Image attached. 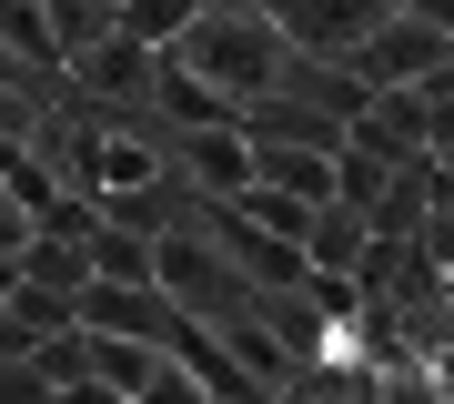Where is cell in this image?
Listing matches in <instances>:
<instances>
[{"label": "cell", "instance_id": "cell-2", "mask_svg": "<svg viewBox=\"0 0 454 404\" xmlns=\"http://www.w3.org/2000/svg\"><path fill=\"white\" fill-rule=\"evenodd\" d=\"M152 283H162L182 313H202V323L243 313L253 293H262V283L243 273V263H232L223 242H212V223H172V233H152Z\"/></svg>", "mask_w": 454, "mask_h": 404}, {"label": "cell", "instance_id": "cell-8", "mask_svg": "<svg viewBox=\"0 0 454 404\" xmlns=\"http://www.w3.org/2000/svg\"><path fill=\"white\" fill-rule=\"evenodd\" d=\"M212 334L232 344V364L253 374V394H293V384H303V354H293V344L273 334V323H262V304H243V313H223V323H212Z\"/></svg>", "mask_w": 454, "mask_h": 404}, {"label": "cell", "instance_id": "cell-7", "mask_svg": "<svg viewBox=\"0 0 454 404\" xmlns=\"http://www.w3.org/2000/svg\"><path fill=\"white\" fill-rule=\"evenodd\" d=\"M152 71H162V41H142V31H112L101 51L71 61V81H82L91 101H152Z\"/></svg>", "mask_w": 454, "mask_h": 404}, {"label": "cell", "instance_id": "cell-16", "mask_svg": "<svg viewBox=\"0 0 454 404\" xmlns=\"http://www.w3.org/2000/svg\"><path fill=\"white\" fill-rule=\"evenodd\" d=\"M11 283H20V253H0V304H11Z\"/></svg>", "mask_w": 454, "mask_h": 404}, {"label": "cell", "instance_id": "cell-11", "mask_svg": "<svg viewBox=\"0 0 454 404\" xmlns=\"http://www.w3.org/2000/svg\"><path fill=\"white\" fill-rule=\"evenodd\" d=\"M0 51H20L31 71H71L61 51H51V11L41 0H0Z\"/></svg>", "mask_w": 454, "mask_h": 404}, {"label": "cell", "instance_id": "cell-12", "mask_svg": "<svg viewBox=\"0 0 454 404\" xmlns=\"http://www.w3.org/2000/svg\"><path fill=\"white\" fill-rule=\"evenodd\" d=\"M20 273H41V283H61V293H82V283H91V242L31 233V242H20Z\"/></svg>", "mask_w": 454, "mask_h": 404}, {"label": "cell", "instance_id": "cell-15", "mask_svg": "<svg viewBox=\"0 0 454 404\" xmlns=\"http://www.w3.org/2000/svg\"><path fill=\"white\" fill-rule=\"evenodd\" d=\"M404 11H424L434 31H454V0H404Z\"/></svg>", "mask_w": 454, "mask_h": 404}, {"label": "cell", "instance_id": "cell-10", "mask_svg": "<svg viewBox=\"0 0 454 404\" xmlns=\"http://www.w3.org/2000/svg\"><path fill=\"white\" fill-rule=\"evenodd\" d=\"M364 242H373V212L333 193L324 212H313V233H303V253L324 263V273H354V263H364Z\"/></svg>", "mask_w": 454, "mask_h": 404}, {"label": "cell", "instance_id": "cell-13", "mask_svg": "<svg viewBox=\"0 0 454 404\" xmlns=\"http://www.w3.org/2000/svg\"><path fill=\"white\" fill-rule=\"evenodd\" d=\"M121 31H142V41H182V31H192V0H121Z\"/></svg>", "mask_w": 454, "mask_h": 404}, {"label": "cell", "instance_id": "cell-9", "mask_svg": "<svg viewBox=\"0 0 454 404\" xmlns=\"http://www.w3.org/2000/svg\"><path fill=\"white\" fill-rule=\"evenodd\" d=\"M172 152H182V172H192L202 193H243V182H253V131H243V122L172 131Z\"/></svg>", "mask_w": 454, "mask_h": 404}, {"label": "cell", "instance_id": "cell-4", "mask_svg": "<svg viewBox=\"0 0 454 404\" xmlns=\"http://www.w3.org/2000/svg\"><path fill=\"white\" fill-rule=\"evenodd\" d=\"M262 20H273L293 51H313V61H343V51L384 20V0H262Z\"/></svg>", "mask_w": 454, "mask_h": 404}, {"label": "cell", "instance_id": "cell-6", "mask_svg": "<svg viewBox=\"0 0 454 404\" xmlns=\"http://www.w3.org/2000/svg\"><path fill=\"white\" fill-rule=\"evenodd\" d=\"M172 313H182V304H172L162 283H112V273L82 283V323H91V334H152V344H162Z\"/></svg>", "mask_w": 454, "mask_h": 404}, {"label": "cell", "instance_id": "cell-1", "mask_svg": "<svg viewBox=\"0 0 454 404\" xmlns=\"http://www.w3.org/2000/svg\"><path fill=\"white\" fill-rule=\"evenodd\" d=\"M172 51H182L202 81H223L232 101H262V91L283 81V61H293V41L262 20V0H192V31H182Z\"/></svg>", "mask_w": 454, "mask_h": 404}, {"label": "cell", "instance_id": "cell-3", "mask_svg": "<svg viewBox=\"0 0 454 404\" xmlns=\"http://www.w3.org/2000/svg\"><path fill=\"white\" fill-rule=\"evenodd\" d=\"M444 51H454V31H434V20L404 11V0H384V20H373L354 51H343V71H354L364 91H384V81H424Z\"/></svg>", "mask_w": 454, "mask_h": 404}, {"label": "cell", "instance_id": "cell-5", "mask_svg": "<svg viewBox=\"0 0 454 404\" xmlns=\"http://www.w3.org/2000/svg\"><path fill=\"white\" fill-rule=\"evenodd\" d=\"M202 223H212V242H223V253L243 263V273H253L262 293H273V283H303V273H313V253H303L293 233H262L253 212H232V202H212Z\"/></svg>", "mask_w": 454, "mask_h": 404}, {"label": "cell", "instance_id": "cell-14", "mask_svg": "<svg viewBox=\"0 0 454 404\" xmlns=\"http://www.w3.org/2000/svg\"><path fill=\"white\" fill-rule=\"evenodd\" d=\"M31 233H41V223H31V202H20L11 182H0V253H20V242H31Z\"/></svg>", "mask_w": 454, "mask_h": 404}]
</instances>
